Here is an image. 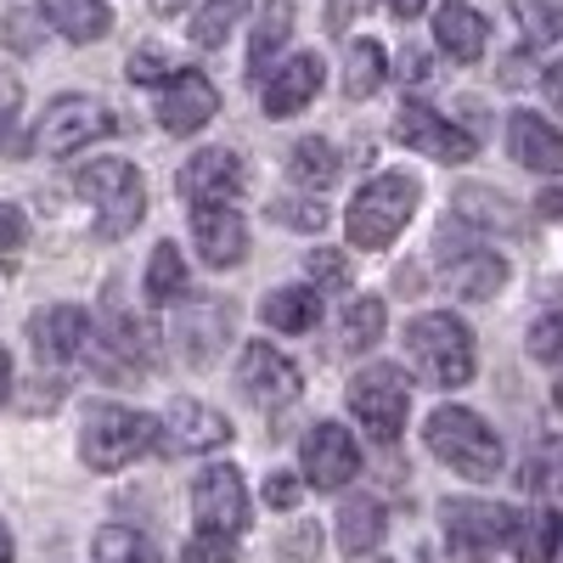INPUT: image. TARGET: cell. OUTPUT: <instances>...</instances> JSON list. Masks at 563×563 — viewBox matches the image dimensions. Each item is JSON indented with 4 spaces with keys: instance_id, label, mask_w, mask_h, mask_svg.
<instances>
[{
    "instance_id": "6da1fadb",
    "label": "cell",
    "mask_w": 563,
    "mask_h": 563,
    "mask_svg": "<svg viewBox=\"0 0 563 563\" xmlns=\"http://www.w3.org/2000/svg\"><path fill=\"white\" fill-rule=\"evenodd\" d=\"M406 355L417 366V378L434 384V389H462L474 378V333H467L451 310L417 316L406 327Z\"/></svg>"
},
{
    "instance_id": "7a4b0ae2",
    "label": "cell",
    "mask_w": 563,
    "mask_h": 563,
    "mask_svg": "<svg viewBox=\"0 0 563 563\" xmlns=\"http://www.w3.org/2000/svg\"><path fill=\"white\" fill-rule=\"evenodd\" d=\"M422 440H429V451L445 467H456L462 479H496L501 474V440H496L490 422L467 406H440L429 417V429H422Z\"/></svg>"
},
{
    "instance_id": "3957f363",
    "label": "cell",
    "mask_w": 563,
    "mask_h": 563,
    "mask_svg": "<svg viewBox=\"0 0 563 563\" xmlns=\"http://www.w3.org/2000/svg\"><path fill=\"white\" fill-rule=\"evenodd\" d=\"M158 440V422L147 411H130V406H113V400H97L79 422V456L97 467V474H119L124 462H135Z\"/></svg>"
},
{
    "instance_id": "277c9868",
    "label": "cell",
    "mask_w": 563,
    "mask_h": 563,
    "mask_svg": "<svg viewBox=\"0 0 563 563\" xmlns=\"http://www.w3.org/2000/svg\"><path fill=\"white\" fill-rule=\"evenodd\" d=\"M411 214H417V180L400 175V169H389V175L366 180L361 192H355L344 225H350V243L355 249H389L400 231H406Z\"/></svg>"
},
{
    "instance_id": "5b68a950",
    "label": "cell",
    "mask_w": 563,
    "mask_h": 563,
    "mask_svg": "<svg viewBox=\"0 0 563 563\" xmlns=\"http://www.w3.org/2000/svg\"><path fill=\"white\" fill-rule=\"evenodd\" d=\"M79 192L97 203V238L102 243L135 231L141 214H147V186H141L135 164H124V158H90L79 169Z\"/></svg>"
},
{
    "instance_id": "8992f818",
    "label": "cell",
    "mask_w": 563,
    "mask_h": 563,
    "mask_svg": "<svg viewBox=\"0 0 563 563\" xmlns=\"http://www.w3.org/2000/svg\"><path fill=\"white\" fill-rule=\"evenodd\" d=\"M406 406H411V389H406V372L395 366H366L350 378V411L361 417V429L372 440H400L406 429Z\"/></svg>"
},
{
    "instance_id": "52a82bcc",
    "label": "cell",
    "mask_w": 563,
    "mask_h": 563,
    "mask_svg": "<svg viewBox=\"0 0 563 563\" xmlns=\"http://www.w3.org/2000/svg\"><path fill=\"white\" fill-rule=\"evenodd\" d=\"M102 135H113V119H108L102 102H90V97H57L52 108H45L40 130H34V147L45 158H74V153H85L90 141H102Z\"/></svg>"
},
{
    "instance_id": "ba28073f",
    "label": "cell",
    "mask_w": 563,
    "mask_h": 563,
    "mask_svg": "<svg viewBox=\"0 0 563 563\" xmlns=\"http://www.w3.org/2000/svg\"><path fill=\"white\" fill-rule=\"evenodd\" d=\"M192 512L198 525L214 530V536H243L249 530V490H243V474L231 462H214L192 479Z\"/></svg>"
},
{
    "instance_id": "9c48e42d",
    "label": "cell",
    "mask_w": 563,
    "mask_h": 563,
    "mask_svg": "<svg viewBox=\"0 0 563 563\" xmlns=\"http://www.w3.org/2000/svg\"><path fill=\"white\" fill-rule=\"evenodd\" d=\"M395 135L406 141L411 153H422V158H440V164H467V158L479 153V141L467 135L462 124L440 119L434 108H422V102H406V108L395 113Z\"/></svg>"
},
{
    "instance_id": "30bf717a",
    "label": "cell",
    "mask_w": 563,
    "mask_h": 563,
    "mask_svg": "<svg viewBox=\"0 0 563 563\" xmlns=\"http://www.w3.org/2000/svg\"><path fill=\"white\" fill-rule=\"evenodd\" d=\"M220 113V90L209 85V74L198 68H180L164 79V97H158V124L169 135H198L209 119Z\"/></svg>"
},
{
    "instance_id": "8fae6325",
    "label": "cell",
    "mask_w": 563,
    "mask_h": 563,
    "mask_svg": "<svg viewBox=\"0 0 563 563\" xmlns=\"http://www.w3.org/2000/svg\"><path fill=\"white\" fill-rule=\"evenodd\" d=\"M299 456H305V479L316 490H344L361 467V451H355L350 429H339V422H316L299 445Z\"/></svg>"
},
{
    "instance_id": "7c38bea8",
    "label": "cell",
    "mask_w": 563,
    "mask_h": 563,
    "mask_svg": "<svg viewBox=\"0 0 563 563\" xmlns=\"http://www.w3.org/2000/svg\"><path fill=\"white\" fill-rule=\"evenodd\" d=\"M238 384H243V395H249L254 406L276 411V406H294V400H299V366L282 355V350H271V344L254 339V344L243 350Z\"/></svg>"
},
{
    "instance_id": "4fadbf2b",
    "label": "cell",
    "mask_w": 563,
    "mask_h": 563,
    "mask_svg": "<svg viewBox=\"0 0 563 563\" xmlns=\"http://www.w3.org/2000/svg\"><path fill=\"white\" fill-rule=\"evenodd\" d=\"M175 186H180V198H192V203H231L249 186V169H243V158L231 147H209L198 158H186Z\"/></svg>"
},
{
    "instance_id": "5bb4252c",
    "label": "cell",
    "mask_w": 563,
    "mask_h": 563,
    "mask_svg": "<svg viewBox=\"0 0 563 563\" xmlns=\"http://www.w3.org/2000/svg\"><path fill=\"white\" fill-rule=\"evenodd\" d=\"M192 243L203 254V265L225 271V265H243L249 254V225L231 203H192Z\"/></svg>"
},
{
    "instance_id": "9a60e30c",
    "label": "cell",
    "mask_w": 563,
    "mask_h": 563,
    "mask_svg": "<svg viewBox=\"0 0 563 563\" xmlns=\"http://www.w3.org/2000/svg\"><path fill=\"white\" fill-rule=\"evenodd\" d=\"M29 344L40 361H74L90 350V316L79 305H45L29 316Z\"/></svg>"
},
{
    "instance_id": "2e32d148",
    "label": "cell",
    "mask_w": 563,
    "mask_h": 563,
    "mask_svg": "<svg viewBox=\"0 0 563 563\" xmlns=\"http://www.w3.org/2000/svg\"><path fill=\"white\" fill-rule=\"evenodd\" d=\"M440 260H445V276L462 299H490L501 282H507V260L490 254V249H467L451 238V225L440 231Z\"/></svg>"
},
{
    "instance_id": "e0dca14e",
    "label": "cell",
    "mask_w": 563,
    "mask_h": 563,
    "mask_svg": "<svg viewBox=\"0 0 563 563\" xmlns=\"http://www.w3.org/2000/svg\"><path fill=\"white\" fill-rule=\"evenodd\" d=\"M445 541L451 547H467V552H479V547H496L512 536V512L496 507V501H474V496H462V501H445Z\"/></svg>"
},
{
    "instance_id": "ac0fdd59",
    "label": "cell",
    "mask_w": 563,
    "mask_h": 563,
    "mask_svg": "<svg viewBox=\"0 0 563 563\" xmlns=\"http://www.w3.org/2000/svg\"><path fill=\"white\" fill-rule=\"evenodd\" d=\"M225 333H231V305L225 299H180L175 344H180V355L192 361V366L214 361V350H220Z\"/></svg>"
},
{
    "instance_id": "d6986e66",
    "label": "cell",
    "mask_w": 563,
    "mask_h": 563,
    "mask_svg": "<svg viewBox=\"0 0 563 563\" xmlns=\"http://www.w3.org/2000/svg\"><path fill=\"white\" fill-rule=\"evenodd\" d=\"M321 90V57L316 52H299V57H288L282 68H271V79H265V113L271 119H294L310 97Z\"/></svg>"
},
{
    "instance_id": "ffe728a7",
    "label": "cell",
    "mask_w": 563,
    "mask_h": 563,
    "mask_svg": "<svg viewBox=\"0 0 563 563\" xmlns=\"http://www.w3.org/2000/svg\"><path fill=\"white\" fill-rule=\"evenodd\" d=\"M507 147H512V158H519L525 169L563 175V135H558L547 119H536V113H512V124H507Z\"/></svg>"
},
{
    "instance_id": "44dd1931",
    "label": "cell",
    "mask_w": 563,
    "mask_h": 563,
    "mask_svg": "<svg viewBox=\"0 0 563 563\" xmlns=\"http://www.w3.org/2000/svg\"><path fill=\"white\" fill-rule=\"evenodd\" d=\"M164 422H169V445L175 451H220L231 440V422L214 406H198V400H175Z\"/></svg>"
},
{
    "instance_id": "7402d4cb",
    "label": "cell",
    "mask_w": 563,
    "mask_h": 563,
    "mask_svg": "<svg viewBox=\"0 0 563 563\" xmlns=\"http://www.w3.org/2000/svg\"><path fill=\"white\" fill-rule=\"evenodd\" d=\"M434 40L440 52H451V63H479L485 57V18L462 0H445L434 12Z\"/></svg>"
},
{
    "instance_id": "603a6c76",
    "label": "cell",
    "mask_w": 563,
    "mask_h": 563,
    "mask_svg": "<svg viewBox=\"0 0 563 563\" xmlns=\"http://www.w3.org/2000/svg\"><path fill=\"white\" fill-rule=\"evenodd\" d=\"M512 552L519 563H558V541H563V519L558 507H530V512H512Z\"/></svg>"
},
{
    "instance_id": "cb8c5ba5",
    "label": "cell",
    "mask_w": 563,
    "mask_h": 563,
    "mask_svg": "<svg viewBox=\"0 0 563 563\" xmlns=\"http://www.w3.org/2000/svg\"><path fill=\"white\" fill-rule=\"evenodd\" d=\"M40 12H45V23H52L63 40H74V45H90V40H102L113 29L108 0H40Z\"/></svg>"
},
{
    "instance_id": "d4e9b609",
    "label": "cell",
    "mask_w": 563,
    "mask_h": 563,
    "mask_svg": "<svg viewBox=\"0 0 563 563\" xmlns=\"http://www.w3.org/2000/svg\"><path fill=\"white\" fill-rule=\"evenodd\" d=\"M384 530H389V519H384V501H378V496L344 501V512H339V547H344V558L378 552V547H384Z\"/></svg>"
},
{
    "instance_id": "484cf974",
    "label": "cell",
    "mask_w": 563,
    "mask_h": 563,
    "mask_svg": "<svg viewBox=\"0 0 563 563\" xmlns=\"http://www.w3.org/2000/svg\"><path fill=\"white\" fill-rule=\"evenodd\" d=\"M456 220L479 225V231H525V214L512 209V198H501L496 186H462L456 192Z\"/></svg>"
},
{
    "instance_id": "4316f807",
    "label": "cell",
    "mask_w": 563,
    "mask_h": 563,
    "mask_svg": "<svg viewBox=\"0 0 563 563\" xmlns=\"http://www.w3.org/2000/svg\"><path fill=\"white\" fill-rule=\"evenodd\" d=\"M265 327H276V333H310L316 316H321V294L316 288H276L265 305H260Z\"/></svg>"
},
{
    "instance_id": "83f0119b",
    "label": "cell",
    "mask_w": 563,
    "mask_h": 563,
    "mask_svg": "<svg viewBox=\"0 0 563 563\" xmlns=\"http://www.w3.org/2000/svg\"><path fill=\"white\" fill-rule=\"evenodd\" d=\"M294 34V0H265V12L254 23V45H249V74L265 79V63L282 52V40Z\"/></svg>"
},
{
    "instance_id": "f1b7e54d",
    "label": "cell",
    "mask_w": 563,
    "mask_h": 563,
    "mask_svg": "<svg viewBox=\"0 0 563 563\" xmlns=\"http://www.w3.org/2000/svg\"><path fill=\"white\" fill-rule=\"evenodd\" d=\"M288 175H294L299 186H310V192H321V186H333V180H339V153L327 147L321 135H305L299 147L288 153Z\"/></svg>"
},
{
    "instance_id": "f546056e",
    "label": "cell",
    "mask_w": 563,
    "mask_h": 563,
    "mask_svg": "<svg viewBox=\"0 0 563 563\" xmlns=\"http://www.w3.org/2000/svg\"><path fill=\"white\" fill-rule=\"evenodd\" d=\"M147 299H153V305L186 299V260H180L175 243H158L153 260H147Z\"/></svg>"
},
{
    "instance_id": "4dcf8cb0",
    "label": "cell",
    "mask_w": 563,
    "mask_h": 563,
    "mask_svg": "<svg viewBox=\"0 0 563 563\" xmlns=\"http://www.w3.org/2000/svg\"><path fill=\"white\" fill-rule=\"evenodd\" d=\"M97 563H164V558L141 530L108 525V530H97Z\"/></svg>"
},
{
    "instance_id": "1f68e13d",
    "label": "cell",
    "mask_w": 563,
    "mask_h": 563,
    "mask_svg": "<svg viewBox=\"0 0 563 563\" xmlns=\"http://www.w3.org/2000/svg\"><path fill=\"white\" fill-rule=\"evenodd\" d=\"M507 12L519 18L525 40H536V45L563 40V0H507Z\"/></svg>"
},
{
    "instance_id": "d6a6232c",
    "label": "cell",
    "mask_w": 563,
    "mask_h": 563,
    "mask_svg": "<svg viewBox=\"0 0 563 563\" xmlns=\"http://www.w3.org/2000/svg\"><path fill=\"white\" fill-rule=\"evenodd\" d=\"M378 339H384V299H372V294L350 299V310H344V350H372Z\"/></svg>"
},
{
    "instance_id": "836d02e7",
    "label": "cell",
    "mask_w": 563,
    "mask_h": 563,
    "mask_svg": "<svg viewBox=\"0 0 563 563\" xmlns=\"http://www.w3.org/2000/svg\"><path fill=\"white\" fill-rule=\"evenodd\" d=\"M378 85H384V45H378V40H355V45H350L344 90H350V97H372Z\"/></svg>"
},
{
    "instance_id": "e575fe53",
    "label": "cell",
    "mask_w": 563,
    "mask_h": 563,
    "mask_svg": "<svg viewBox=\"0 0 563 563\" xmlns=\"http://www.w3.org/2000/svg\"><path fill=\"white\" fill-rule=\"evenodd\" d=\"M238 18H243V0H209V7L198 12V23H192V45H203V52L225 45V34H231Z\"/></svg>"
},
{
    "instance_id": "d590c367",
    "label": "cell",
    "mask_w": 563,
    "mask_h": 563,
    "mask_svg": "<svg viewBox=\"0 0 563 563\" xmlns=\"http://www.w3.org/2000/svg\"><path fill=\"white\" fill-rule=\"evenodd\" d=\"M310 276H316V288H327V294H344L350 288V260L339 254V249H310Z\"/></svg>"
},
{
    "instance_id": "8d00e7d4",
    "label": "cell",
    "mask_w": 563,
    "mask_h": 563,
    "mask_svg": "<svg viewBox=\"0 0 563 563\" xmlns=\"http://www.w3.org/2000/svg\"><path fill=\"white\" fill-rule=\"evenodd\" d=\"M271 220L294 225V231H321V225H327V209L310 203V198H276V203H271Z\"/></svg>"
},
{
    "instance_id": "74e56055",
    "label": "cell",
    "mask_w": 563,
    "mask_h": 563,
    "mask_svg": "<svg viewBox=\"0 0 563 563\" xmlns=\"http://www.w3.org/2000/svg\"><path fill=\"white\" fill-rule=\"evenodd\" d=\"M180 563H238V547H231V536L203 530L198 541H186V547H180Z\"/></svg>"
},
{
    "instance_id": "f35d334b",
    "label": "cell",
    "mask_w": 563,
    "mask_h": 563,
    "mask_svg": "<svg viewBox=\"0 0 563 563\" xmlns=\"http://www.w3.org/2000/svg\"><path fill=\"white\" fill-rule=\"evenodd\" d=\"M530 355L536 361H563V310H552L530 327Z\"/></svg>"
},
{
    "instance_id": "ab89813d",
    "label": "cell",
    "mask_w": 563,
    "mask_h": 563,
    "mask_svg": "<svg viewBox=\"0 0 563 563\" xmlns=\"http://www.w3.org/2000/svg\"><path fill=\"white\" fill-rule=\"evenodd\" d=\"M135 85H153V79H169V57L158 52V45H141V52H130V68H124Z\"/></svg>"
},
{
    "instance_id": "60d3db41",
    "label": "cell",
    "mask_w": 563,
    "mask_h": 563,
    "mask_svg": "<svg viewBox=\"0 0 563 563\" xmlns=\"http://www.w3.org/2000/svg\"><path fill=\"white\" fill-rule=\"evenodd\" d=\"M265 501L282 507V512L299 507V479H294V474H265Z\"/></svg>"
},
{
    "instance_id": "b9f144b4",
    "label": "cell",
    "mask_w": 563,
    "mask_h": 563,
    "mask_svg": "<svg viewBox=\"0 0 563 563\" xmlns=\"http://www.w3.org/2000/svg\"><path fill=\"white\" fill-rule=\"evenodd\" d=\"M7 249H23V214L12 203H0V254Z\"/></svg>"
},
{
    "instance_id": "7bdbcfd3",
    "label": "cell",
    "mask_w": 563,
    "mask_h": 563,
    "mask_svg": "<svg viewBox=\"0 0 563 563\" xmlns=\"http://www.w3.org/2000/svg\"><path fill=\"white\" fill-rule=\"evenodd\" d=\"M355 7H361V0H333V7H327V29H333V34H350Z\"/></svg>"
},
{
    "instance_id": "ee69618b",
    "label": "cell",
    "mask_w": 563,
    "mask_h": 563,
    "mask_svg": "<svg viewBox=\"0 0 563 563\" xmlns=\"http://www.w3.org/2000/svg\"><path fill=\"white\" fill-rule=\"evenodd\" d=\"M316 547H321V536H316V530L305 525V530H299V536L288 541V558H294V563H299V558H316Z\"/></svg>"
},
{
    "instance_id": "f6af8a7d",
    "label": "cell",
    "mask_w": 563,
    "mask_h": 563,
    "mask_svg": "<svg viewBox=\"0 0 563 563\" xmlns=\"http://www.w3.org/2000/svg\"><path fill=\"white\" fill-rule=\"evenodd\" d=\"M519 479H525V490H547V485H552V474H547V462H541V456L525 462V474H519Z\"/></svg>"
},
{
    "instance_id": "bcb514c9",
    "label": "cell",
    "mask_w": 563,
    "mask_h": 563,
    "mask_svg": "<svg viewBox=\"0 0 563 563\" xmlns=\"http://www.w3.org/2000/svg\"><path fill=\"white\" fill-rule=\"evenodd\" d=\"M12 108H18V79H0V135L12 124Z\"/></svg>"
},
{
    "instance_id": "7dc6e473",
    "label": "cell",
    "mask_w": 563,
    "mask_h": 563,
    "mask_svg": "<svg viewBox=\"0 0 563 563\" xmlns=\"http://www.w3.org/2000/svg\"><path fill=\"white\" fill-rule=\"evenodd\" d=\"M29 23H34L29 12H12V29H7V34H12L18 52H29V45H34V29H29Z\"/></svg>"
},
{
    "instance_id": "c3c4849f",
    "label": "cell",
    "mask_w": 563,
    "mask_h": 563,
    "mask_svg": "<svg viewBox=\"0 0 563 563\" xmlns=\"http://www.w3.org/2000/svg\"><path fill=\"white\" fill-rule=\"evenodd\" d=\"M536 209H541V220H563V186L541 192V198H536Z\"/></svg>"
},
{
    "instance_id": "681fc988",
    "label": "cell",
    "mask_w": 563,
    "mask_h": 563,
    "mask_svg": "<svg viewBox=\"0 0 563 563\" xmlns=\"http://www.w3.org/2000/svg\"><path fill=\"white\" fill-rule=\"evenodd\" d=\"M541 85H547V97H552V108H558V113H563V63H552V68H547V79H541Z\"/></svg>"
},
{
    "instance_id": "f907efd6",
    "label": "cell",
    "mask_w": 563,
    "mask_h": 563,
    "mask_svg": "<svg viewBox=\"0 0 563 563\" xmlns=\"http://www.w3.org/2000/svg\"><path fill=\"white\" fill-rule=\"evenodd\" d=\"M422 7H429V0H389V12H395V18H406V23H411Z\"/></svg>"
},
{
    "instance_id": "816d5d0a",
    "label": "cell",
    "mask_w": 563,
    "mask_h": 563,
    "mask_svg": "<svg viewBox=\"0 0 563 563\" xmlns=\"http://www.w3.org/2000/svg\"><path fill=\"white\" fill-rule=\"evenodd\" d=\"M400 74H406V79H422V74H429V68H422V52H406V57H400Z\"/></svg>"
},
{
    "instance_id": "f5cc1de1",
    "label": "cell",
    "mask_w": 563,
    "mask_h": 563,
    "mask_svg": "<svg viewBox=\"0 0 563 563\" xmlns=\"http://www.w3.org/2000/svg\"><path fill=\"white\" fill-rule=\"evenodd\" d=\"M12 395V361H7V350H0V400Z\"/></svg>"
},
{
    "instance_id": "db71d44e",
    "label": "cell",
    "mask_w": 563,
    "mask_h": 563,
    "mask_svg": "<svg viewBox=\"0 0 563 563\" xmlns=\"http://www.w3.org/2000/svg\"><path fill=\"white\" fill-rule=\"evenodd\" d=\"M180 7H192V0H153V12H164V18H169V12H180Z\"/></svg>"
},
{
    "instance_id": "11a10c76",
    "label": "cell",
    "mask_w": 563,
    "mask_h": 563,
    "mask_svg": "<svg viewBox=\"0 0 563 563\" xmlns=\"http://www.w3.org/2000/svg\"><path fill=\"white\" fill-rule=\"evenodd\" d=\"M0 563H12V536H7V525H0Z\"/></svg>"
},
{
    "instance_id": "9f6ffc18",
    "label": "cell",
    "mask_w": 563,
    "mask_h": 563,
    "mask_svg": "<svg viewBox=\"0 0 563 563\" xmlns=\"http://www.w3.org/2000/svg\"><path fill=\"white\" fill-rule=\"evenodd\" d=\"M558 406H563V384H558Z\"/></svg>"
}]
</instances>
